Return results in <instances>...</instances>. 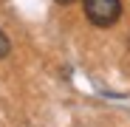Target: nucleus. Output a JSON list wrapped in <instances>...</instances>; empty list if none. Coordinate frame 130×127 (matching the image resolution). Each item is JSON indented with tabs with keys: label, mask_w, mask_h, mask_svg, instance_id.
I'll use <instances>...</instances> for the list:
<instances>
[{
	"label": "nucleus",
	"mask_w": 130,
	"mask_h": 127,
	"mask_svg": "<svg viewBox=\"0 0 130 127\" xmlns=\"http://www.w3.org/2000/svg\"><path fill=\"white\" fill-rule=\"evenodd\" d=\"M9 51H11V42H9V37L0 31V59L3 57H9Z\"/></svg>",
	"instance_id": "2"
},
{
	"label": "nucleus",
	"mask_w": 130,
	"mask_h": 127,
	"mask_svg": "<svg viewBox=\"0 0 130 127\" xmlns=\"http://www.w3.org/2000/svg\"><path fill=\"white\" fill-rule=\"evenodd\" d=\"M82 3H85V17L99 28L113 26L122 14V0H82Z\"/></svg>",
	"instance_id": "1"
},
{
	"label": "nucleus",
	"mask_w": 130,
	"mask_h": 127,
	"mask_svg": "<svg viewBox=\"0 0 130 127\" xmlns=\"http://www.w3.org/2000/svg\"><path fill=\"white\" fill-rule=\"evenodd\" d=\"M57 3H62V6H65V3H74V0H57Z\"/></svg>",
	"instance_id": "3"
}]
</instances>
